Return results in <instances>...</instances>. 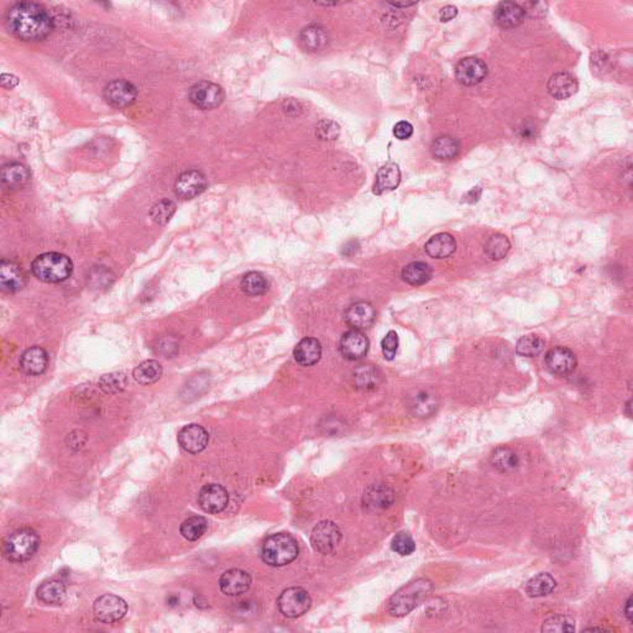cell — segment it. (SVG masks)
<instances>
[{
  "mask_svg": "<svg viewBox=\"0 0 633 633\" xmlns=\"http://www.w3.org/2000/svg\"><path fill=\"white\" fill-rule=\"evenodd\" d=\"M10 34L24 41H40L53 33V21L43 5L21 1L10 6L5 14Z\"/></svg>",
  "mask_w": 633,
  "mask_h": 633,
  "instance_id": "cell-1",
  "label": "cell"
},
{
  "mask_svg": "<svg viewBox=\"0 0 633 633\" xmlns=\"http://www.w3.org/2000/svg\"><path fill=\"white\" fill-rule=\"evenodd\" d=\"M433 590L431 581L417 579L401 588L389 601L390 614L402 617L416 609L418 605L427 599Z\"/></svg>",
  "mask_w": 633,
  "mask_h": 633,
  "instance_id": "cell-2",
  "label": "cell"
},
{
  "mask_svg": "<svg viewBox=\"0 0 633 633\" xmlns=\"http://www.w3.org/2000/svg\"><path fill=\"white\" fill-rule=\"evenodd\" d=\"M39 547V534L33 528H20L5 537L3 554L13 563H24L36 554Z\"/></svg>",
  "mask_w": 633,
  "mask_h": 633,
  "instance_id": "cell-3",
  "label": "cell"
},
{
  "mask_svg": "<svg viewBox=\"0 0 633 633\" xmlns=\"http://www.w3.org/2000/svg\"><path fill=\"white\" fill-rule=\"evenodd\" d=\"M298 553L299 547L297 541L288 533H276L270 536L261 549L263 561L270 566H287L297 558Z\"/></svg>",
  "mask_w": 633,
  "mask_h": 633,
  "instance_id": "cell-4",
  "label": "cell"
},
{
  "mask_svg": "<svg viewBox=\"0 0 633 633\" xmlns=\"http://www.w3.org/2000/svg\"><path fill=\"white\" fill-rule=\"evenodd\" d=\"M31 269L40 281L58 283L67 280L72 275L73 264L66 255L46 253L34 260Z\"/></svg>",
  "mask_w": 633,
  "mask_h": 633,
  "instance_id": "cell-5",
  "label": "cell"
},
{
  "mask_svg": "<svg viewBox=\"0 0 633 633\" xmlns=\"http://www.w3.org/2000/svg\"><path fill=\"white\" fill-rule=\"evenodd\" d=\"M281 614L290 619H296L306 614L312 606V599L302 588H290L282 591L277 599Z\"/></svg>",
  "mask_w": 633,
  "mask_h": 633,
  "instance_id": "cell-6",
  "label": "cell"
},
{
  "mask_svg": "<svg viewBox=\"0 0 633 633\" xmlns=\"http://www.w3.org/2000/svg\"><path fill=\"white\" fill-rule=\"evenodd\" d=\"M189 101L202 111L218 108L224 101V92L221 86L209 81H201L189 89Z\"/></svg>",
  "mask_w": 633,
  "mask_h": 633,
  "instance_id": "cell-7",
  "label": "cell"
},
{
  "mask_svg": "<svg viewBox=\"0 0 633 633\" xmlns=\"http://www.w3.org/2000/svg\"><path fill=\"white\" fill-rule=\"evenodd\" d=\"M128 612V605L124 600L113 594H106L98 598L93 605V614L103 624H114L124 617Z\"/></svg>",
  "mask_w": 633,
  "mask_h": 633,
  "instance_id": "cell-8",
  "label": "cell"
},
{
  "mask_svg": "<svg viewBox=\"0 0 633 633\" xmlns=\"http://www.w3.org/2000/svg\"><path fill=\"white\" fill-rule=\"evenodd\" d=\"M341 541V528L331 521H321L313 528L311 544L321 554L333 552Z\"/></svg>",
  "mask_w": 633,
  "mask_h": 633,
  "instance_id": "cell-9",
  "label": "cell"
},
{
  "mask_svg": "<svg viewBox=\"0 0 633 633\" xmlns=\"http://www.w3.org/2000/svg\"><path fill=\"white\" fill-rule=\"evenodd\" d=\"M103 97L109 106L123 109L134 104L138 98V91L129 81L116 79L106 84Z\"/></svg>",
  "mask_w": 633,
  "mask_h": 633,
  "instance_id": "cell-10",
  "label": "cell"
},
{
  "mask_svg": "<svg viewBox=\"0 0 633 633\" xmlns=\"http://www.w3.org/2000/svg\"><path fill=\"white\" fill-rule=\"evenodd\" d=\"M198 504L207 514H219L229 504V494L221 485H206L198 494Z\"/></svg>",
  "mask_w": 633,
  "mask_h": 633,
  "instance_id": "cell-11",
  "label": "cell"
},
{
  "mask_svg": "<svg viewBox=\"0 0 633 633\" xmlns=\"http://www.w3.org/2000/svg\"><path fill=\"white\" fill-rule=\"evenodd\" d=\"M207 188V178L201 171L189 170L178 176L175 182V193L182 199L197 197Z\"/></svg>",
  "mask_w": 633,
  "mask_h": 633,
  "instance_id": "cell-12",
  "label": "cell"
},
{
  "mask_svg": "<svg viewBox=\"0 0 633 633\" xmlns=\"http://www.w3.org/2000/svg\"><path fill=\"white\" fill-rule=\"evenodd\" d=\"M488 75L486 63L478 57L463 58L456 65V77L463 86H475L483 82Z\"/></svg>",
  "mask_w": 633,
  "mask_h": 633,
  "instance_id": "cell-13",
  "label": "cell"
},
{
  "mask_svg": "<svg viewBox=\"0 0 633 633\" xmlns=\"http://www.w3.org/2000/svg\"><path fill=\"white\" fill-rule=\"evenodd\" d=\"M339 351L341 356L351 361L363 359L369 351V339L363 331L351 329L341 336Z\"/></svg>",
  "mask_w": 633,
  "mask_h": 633,
  "instance_id": "cell-14",
  "label": "cell"
},
{
  "mask_svg": "<svg viewBox=\"0 0 633 633\" xmlns=\"http://www.w3.org/2000/svg\"><path fill=\"white\" fill-rule=\"evenodd\" d=\"M546 365L552 374L566 376L576 370V356L571 349L564 346H556L546 354Z\"/></svg>",
  "mask_w": 633,
  "mask_h": 633,
  "instance_id": "cell-15",
  "label": "cell"
},
{
  "mask_svg": "<svg viewBox=\"0 0 633 633\" xmlns=\"http://www.w3.org/2000/svg\"><path fill=\"white\" fill-rule=\"evenodd\" d=\"M178 444L183 451L198 454L206 449L209 441V434L199 424H187L178 432Z\"/></svg>",
  "mask_w": 633,
  "mask_h": 633,
  "instance_id": "cell-16",
  "label": "cell"
},
{
  "mask_svg": "<svg viewBox=\"0 0 633 633\" xmlns=\"http://www.w3.org/2000/svg\"><path fill=\"white\" fill-rule=\"evenodd\" d=\"M524 15L526 11L521 5L512 1H502L495 9V24L499 25L502 29H512L522 24Z\"/></svg>",
  "mask_w": 633,
  "mask_h": 633,
  "instance_id": "cell-17",
  "label": "cell"
},
{
  "mask_svg": "<svg viewBox=\"0 0 633 633\" xmlns=\"http://www.w3.org/2000/svg\"><path fill=\"white\" fill-rule=\"evenodd\" d=\"M251 585V576L249 573L241 569L226 571L219 579L221 590L229 596H238L249 590Z\"/></svg>",
  "mask_w": 633,
  "mask_h": 633,
  "instance_id": "cell-18",
  "label": "cell"
},
{
  "mask_svg": "<svg viewBox=\"0 0 633 633\" xmlns=\"http://www.w3.org/2000/svg\"><path fill=\"white\" fill-rule=\"evenodd\" d=\"M376 312L369 302H356L348 308L346 323L356 331H364L374 324Z\"/></svg>",
  "mask_w": 633,
  "mask_h": 633,
  "instance_id": "cell-19",
  "label": "cell"
},
{
  "mask_svg": "<svg viewBox=\"0 0 633 633\" xmlns=\"http://www.w3.org/2000/svg\"><path fill=\"white\" fill-rule=\"evenodd\" d=\"M25 286V275L18 265L1 260L0 263V287L4 292H18Z\"/></svg>",
  "mask_w": 633,
  "mask_h": 633,
  "instance_id": "cell-20",
  "label": "cell"
},
{
  "mask_svg": "<svg viewBox=\"0 0 633 633\" xmlns=\"http://www.w3.org/2000/svg\"><path fill=\"white\" fill-rule=\"evenodd\" d=\"M298 41L303 50L308 53H319L326 48L329 43V36L326 30L321 25H309L299 33Z\"/></svg>",
  "mask_w": 633,
  "mask_h": 633,
  "instance_id": "cell-21",
  "label": "cell"
},
{
  "mask_svg": "<svg viewBox=\"0 0 633 633\" xmlns=\"http://www.w3.org/2000/svg\"><path fill=\"white\" fill-rule=\"evenodd\" d=\"M548 92L549 94L556 98V99H566L569 97L574 96L579 84L576 78L568 72L554 73L552 77L549 78L547 84Z\"/></svg>",
  "mask_w": 633,
  "mask_h": 633,
  "instance_id": "cell-22",
  "label": "cell"
},
{
  "mask_svg": "<svg viewBox=\"0 0 633 633\" xmlns=\"http://www.w3.org/2000/svg\"><path fill=\"white\" fill-rule=\"evenodd\" d=\"M20 369L30 376L43 374L48 364V353L40 346H31L20 358Z\"/></svg>",
  "mask_w": 633,
  "mask_h": 633,
  "instance_id": "cell-23",
  "label": "cell"
},
{
  "mask_svg": "<svg viewBox=\"0 0 633 633\" xmlns=\"http://www.w3.org/2000/svg\"><path fill=\"white\" fill-rule=\"evenodd\" d=\"M400 182H401L400 167L394 163H386L376 173L374 193L382 194V193L391 192L398 187Z\"/></svg>",
  "mask_w": 633,
  "mask_h": 633,
  "instance_id": "cell-24",
  "label": "cell"
},
{
  "mask_svg": "<svg viewBox=\"0 0 633 633\" xmlns=\"http://www.w3.org/2000/svg\"><path fill=\"white\" fill-rule=\"evenodd\" d=\"M293 356L298 364L302 366L316 364L321 356V341L316 338H304L295 348Z\"/></svg>",
  "mask_w": 633,
  "mask_h": 633,
  "instance_id": "cell-25",
  "label": "cell"
},
{
  "mask_svg": "<svg viewBox=\"0 0 633 633\" xmlns=\"http://www.w3.org/2000/svg\"><path fill=\"white\" fill-rule=\"evenodd\" d=\"M424 249L433 259H446L456 253V241L451 234L439 233L428 240Z\"/></svg>",
  "mask_w": 633,
  "mask_h": 633,
  "instance_id": "cell-26",
  "label": "cell"
},
{
  "mask_svg": "<svg viewBox=\"0 0 633 633\" xmlns=\"http://www.w3.org/2000/svg\"><path fill=\"white\" fill-rule=\"evenodd\" d=\"M30 172L23 163H6L1 168V183L8 189L23 187L29 181Z\"/></svg>",
  "mask_w": 633,
  "mask_h": 633,
  "instance_id": "cell-27",
  "label": "cell"
},
{
  "mask_svg": "<svg viewBox=\"0 0 633 633\" xmlns=\"http://www.w3.org/2000/svg\"><path fill=\"white\" fill-rule=\"evenodd\" d=\"M408 407L417 417H431L438 408V401L436 396L428 391H417L408 400Z\"/></svg>",
  "mask_w": 633,
  "mask_h": 633,
  "instance_id": "cell-28",
  "label": "cell"
},
{
  "mask_svg": "<svg viewBox=\"0 0 633 633\" xmlns=\"http://www.w3.org/2000/svg\"><path fill=\"white\" fill-rule=\"evenodd\" d=\"M36 594H38L40 601H43V604H61L66 598V586L61 580L51 579V580L43 581V584L38 588Z\"/></svg>",
  "mask_w": 633,
  "mask_h": 633,
  "instance_id": "cell-29",
  "label": "cell"
},
{
  "mask_svg": "<svg viewBox=\"0 0 633 633\" xmlns=\"http://www.w3.org/2000/svg\"><path fill=\"white\" fill-rule=\"evenodd\" d=\"M556 588V579L548 573H541L527 581L526 593L529 598H543L553 593Z\"/></svg>",
  "mask_w": 633,
  "mask_h": 633,
  "instance_id": "cell-30",
  "label": "cell"
},
{
  "mask_svg": "<svg viewBox=\"0 0 633 633\" xmlns=\"http://www.w3.org/2000/svg\"><path fill=\"white\" fill-rule=\"evenodd\" d=\"M402 278L408 285L421 286L432 278V269L429 265L422 261L411 263L402 270Z\"/></svg>",
  "mask_w": 633,
  "mask_h": 633,
  "instance_id": "cell-31",
  "label": "cell"
},
{
  "mask_svg": "<svg viewBox=\"0 0 633 633\" xmlns=\"http://www.w3.org/2000/svg\"><path fill=\"white\" fill-rule=\"evenodd\" d=\"M492 466L501 473H512L519 466L518 456L507 446H499L491 456Z\"/></svg>",
  "mask_w": 633,
  "mask_h": 633,
  "instance_id": "cell-32",
  "label": "cell"
},
{
  "mask_svg": "<svg viewBox=\"0 0 633 633\" xmlns=\"http://www.w3.org/2000/svg\"><path fill=\"white\" fill-rule=\"evenodd\" d=\"M163 366L156 360H146L136 366L133 373L136 382L141 385L155 384L163 376Z\"/></svg>",
  "mask_w": 633,
  "mask_h": 633,
  "instance_id": "cell-33",
  "label": "cell"
},
{
  "mask_svg": "<svg viewBox=\"0 0 633 633\" xmlns=\"http://www.w3.org/2000/svg\"><path fill=\"white\" fill-rule=\"evenodd\" d=\"M365 504L373 509L389 507L394 501V492L384 485L370 488L364 495Z\"/></svg>",
  "mask_w": 633,
  "mask_h": 633,
  "instance_id": "cell-34",
  "label": "cell"
},
{
  "mask_svg": "<svg viewBox=\"0 0 633 633\" xmlns=\"http://www.w3.org/2000/svg\"><path fill=\"white\" fill-rule=\"evenodd\" d=\"M459 151H461L459 141L449 135H441L433 141V156L439 160H451L459 154Z\"/></svg>",
  "mask_w": 633,
  "mask_h": 633,
  "instance_id": "cell-35",
  "label": "cell"
},
{
  "mask_svg": "<svg viewBox=\"0 0 633 633\" xmlns=\"http://www.w3.org/2000/svg\"><path fill=\"white\" fill-rule=\"evenodd\" d=\"M511 243L509 238L504 234H494L489 238L485 244L484 251L490 260L499 261L509 254Z\"/></svg>",
  "mask_w": 633,
  "mask_h": 633,
  "instance_id": "cell-36",
  "label": "cell"
},
{
  "mask_svg": "<svg viewBox=\"0 0 633 633\" xmlns=\"http://www.w3.org/2000/svg\"><path fill=\"white\" fill-rule=\"evenodd\" d=\"M356 387L363 390L376 389L381 382V373L374 365H363L354 373Z\"/></svg>",
  "mask_w": 633,
  "mask_h": 633,
  "instance_id": "cell-37",
  "label": "cell"
},
{
  "mask_svg": "<svg viewBox=\"0 0 633 633\" xmlns=\"http://www.w3.org/2000/svg\"><path fill=\"white\" fill-rule=\"evenodd\" d=\"M240 287L243 290V292L249 296H260L269 290V282L261 273L251 271L243 277Z\"/></svg>",
  "mask_w": 633,
  "mask_h": 633,
  "instance_id": "cell-38",
  "label": "cell"
},
{
  "mask_svg": "<svg viewBox=\"0 0 633 633\" xmlns=\"http://www.w3.org/2000/svg\"><path fill=\"white\" fill-rule=\"evenodd\" d=\"M546 348V341L543 338L536 334H528L524 336L517 341L516 344V353L518 356H526V358H534L539 354H542V351Z\"/></svg>",
  "mask_w": 633,
  "mask_h": 633,
  "instance_id": "cell-39",
  "label": "cell"
},
{
  "mask_svg": "<svg viewBox=\"0 0 633 633\" xmlns=\"http://www.w3.org/2000/svg\"><path fill=\"white\" fill-rule=\"evenodd\" d=\"M208 528V522L204 517L202 516H192L188 517L187 519L183 521L181 524V534L186 538L187 541H197L206 533Z\"/></svg>",
  "mask_w": 633,
  "mask_h": 633,
  "instance_id": "cell-40",
  "label": "cell"
},
{
  "mask_svg": "<svg viewBox=\"0 0 633 633\" xmlns=\"http://www.w3.org/2000/svg\"><path fill=\"white\" fill-rule=\"evenodd\" d=\"M175 211H176V204L170 199H163L156 202L153 206L150 211V218L158 226H166L168 221H171Z\"/></svg>",
  "mask_w": 633,
  "mask_h": 633,
  "instance_id": "cell-41",
  "label": "cell"
},
{
  "mask_svg": "<svg viewBox=\"0 0 633 633\" xmlns=\"http://www.w3.org/2000/svg\"><path fill=\"white\" fill-rule=\"evenodd\" d=\"M128 379L123 373H113L106 374L99 380V387L106 394H116L126 387Z\"/></svg>",
  "mask_w": 633,
  "mask_h": 633,
  "instance_id": "cell-42",
  "label": "cell"
},
{
  "mask_svg": "<svg viewBox=\"0 0 633 633\" xmlns=\"http://www.w3.org/2000/svg\"><path fill=\"white\" fill-rule=\"evenodd\" d=\"M573 631H576L573 620L563 615L548 619L542 626V632H573Z\"/></svg>",
  "mask_w": 633,
  "mask_h": 633,
  "instance_id": "cell-43",
  "label": "cell"
},
{
  "mask_svg": "<svg viewBox=\"0 0 633 633\" xmlns=\"http://www.w3.org/2000/svg\"><path fill=\"white\" fill-rule=\"evenodd\" d=\"M391 548L394 552L400 556H411L416 551V543L411 537V534L406 532H400L395 536Z\"/></svg>",
  "mask_w": 633,
  "mask_h": 633,
  "instance_id": "cell-44",
  "label": "cell"
},
{
  "mask_svg": "<svg viewBox=\"0 0 633 633\" xmlns=\"http://www.w3.org/2000/svg\"><path fill=\"white\" fill-rule=\"evenodd\" d=\"M316 134L321 140H336L341 134V129L333 120H321L316 125Z\"/></svg>",
  "mask_w": 633,
  "mask_h": 633,
  "instance_id": "cell-45",
  "label": "cell"
},
{
  "mask_svg": "<svg viewBox=\"0 0 633 633\" xmlns=\"http://www.w3.org/2000/svg\"><path fill=\"white\" fill-rule=\"evenodd\" d=\"M381 349L385 359L392 360L396 356L398 349V336L394 331H390L381 341Z\"/></svg>",
  "mask_w": 633,
  "mask_h": 633,
  "instance_id": "cell-46",
  "label": "cell"
},
{
  "mask_svg": "<svg viewBox=\"0 0 633 633\" xmlns=\"http://www.w3.org/2000/svg\"><path fill=\"white\" fill-rule=\"evenodd\" d=\"M394 135L398 140H407L413 135V126L408 121H400L395 125Z\"/></svg>",
  "mask_w": 633,
  "mask_h": 633,
  "instance_id": "cell-47",
  "label": "cell"
},
{
  "mask_svg": "<svg viewBox=\"0 0 633 633\" xmlns=\"http://www.w3.org/2000/svg\"><path fill=\"white\" fill-rule=\"evenodd\" d=\"M456 15H458V9H456V6L454 5H446L441 10L439 19L443 23H446V21H451V20L454 19Z\"/></svg>",
  "mask_w": 633,
  "mask_h": 633,
  "instance_id": "cell-48",
  "label": "cell"
},
{
  "mask_svg": "<svg viewBox=\"0 0 633 633\" xmlns=\"http://www.w3.org/2000/svg\"><path fill=\"white\" fill-rule=\"evenodd\" d=\"M18 83H19L18 78L11 76V75H6V73H4L3 77H1V86L4 87V88H13V87L16 86Z\"/></svg>",
  "mask_w": 633,
  "mask_h": 633,
  "instance_id": "cell-49",
  "label": "cell"
},
{
  "mask_svg": "<svg viewBox=\"0 0 633 633\" xmlns=\"http://www.w3.org/2000/svg\"><path fill=\"white\" fill-rule=\"evenodd\" d=\"M480 196H481V188L475 187L464 198H466V202L474 203V202L479 201Z\"/></svg>",
  "mask_w": 633,
  "mask_h": 633,
  "instance_id": "cell-50",
  "label": "cell"
},
{
  "mask_svg": "<svg viewBox=\"0 0 633 633\" xmlns=\"http://www.w3.org/2000/svg\"><path fill=\"white\" fill-rule=\"evenodd\" d=\"M632 599L629 598L627 600V602H626V607H624V615H626V619L629 620V622H632Z\"/></svg>",
  "mask_w": 633,
  "mask_h": 633,
  "instance_id": "cell-51",
  "label": "cell"
},
{
  "mask_svg": "<svg viewBox=\"0 0 633 633\" xmlns=\"http://www.w3.org/2000/svg\"><path fill=\"white\" fill-rule=\"evenodd\" d=\"M389 4L391 5V6H394V8H408V6H412V5L416 4V3H398V1L392 3V1H391Z\"/></svg>",
  "mask_w": 633,
  "mask_h": 633,
  "instance_id": "cell-52",
  "label": "cell"
}]
</instances>
